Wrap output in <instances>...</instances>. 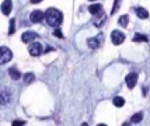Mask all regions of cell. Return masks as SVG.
<instances>
[{
  "mask_svg": "<svg viewBox=\"0 0 150 126\" xmlns=\"http://www.w3.org/2000/svg\"><path fill=\"white\" fill-rule=\"evenodd\" d=\"M45 20L46 23L49 24L51 27H59L60 24H62V20H63V14L60 13L59 10H56V8H48L45 11Z\"/></svg>",
  "mask_w": 150,
  "mask_h": 126,
  "instance_id": "6da1fadb",
  "label": "cell"
},
{
  "mask_svg": "<svg viewBox=\"0 0 150 126\" xmlns=\"http://www.w3.org/2000/svg\"><path fill=\"white\" fill-rule=\"evenodd\" d=\"M11 59H13V52L7 46L0 48V65H6L7 62H10Z\"/></svg>",
  "mask_w": 150,
  "mask_h": 126,
  "instance_id": "7a4b0ae2",
  "label": "cell"
},
{
  "mask_svg": "<svg viewBox=\"0 0 150 126\" xmlns=\"http://www.w3.org/2000/svg\"><path fill=\"white\" fill-rule=\"evenodd\" d=\"M103 41H104V35L103 34H98L97 37L87 39V45H88V48H91V49H97V48L101 46Z\"/></svg>",
  "mask_w": 150,
  "mask_h": 126,
  "instance_id": "3957f363",
  "label": "cell"
},
{
  "mask_svg": "<svg viewBox=\"0 0 150 126\" xmlns=\"http://www.w3.org/2000/svg\"><path fill=\"white\" fill-rule=\"evenodd\" d=\"M28 52L31 56H39V55H42L44 49H42V45L39 42H31L30 46H28Z\"/></svg>",
  "mask_w": 150,
  "mask_h": 126,
  "instance_id": "277c9868",
  "label": "cell"
},
{
  "mask_svg": "<svg viewBox=\"0 0 150 126\" xmlns=\"http://www.w3.org/2000/svg\"><path fill=\"white\" fill-rule=\"evenodd\" d=\"M111 41H112V44L114 45H121L122 42L125 41V35L124 32H121V31H118V30H115V31H112L111 34Z\"/></svg>",
  "mask_w": 150,
  "mask_h": 126,
  "instance_id": "5b68a950",
  "label": "cell"
},
{
  "mask_svg": "<svg viewBox=\"0 0 150 126\" xmlns=\"http://www.w3.org/2000/svg\"><path fill=\"white\" fill-rule=\"evenodd\" d=\"M45 18V13L44 11H41V10H35V11H33V13L30 14V20H31V23H41V21Z\"/></svg>",
  "mask_w": 150,
  "mask_h": 126,
  "instance_id": "8992f818",
  "label": "cell"
},
{
  "mask_svg": "<svg viewBox=\"0 0 150 126\" xmlns=\"http://www.w3.org/2000/svg\"><path fill=\"white\" fill-rule=\"evenodd\" d=\"M105 18H107V17H105V13L103 11V10H101L100 13L94 14V20H93V24L97 27V28H100V27H101L105 23Z\"/></svg>",
  "mask_w": 150,
  "mask_h": 126,
  "instance_id": "52a82bcc",
  "label": "cell"
},
{
  "mask_svg": "<svg viewBox=\"0 0 150 126\" xmlns=\"http://www.w3.org/2000/svg\"><path fill=\"white\" fill-rule=\"evenodd\" d=\"M125 83H126V86H128V88H135V86H136L137 83V74L136 73H129L126 77H125Z\"/></svg>",
  "mask_w": 150,
  "mask_h": 126,
  "instance_id": "ba28073f",
  "label": "cell"
},
{
  "mask_svg": "<svg viewBox=\"0 0 150 126\" xmlns=\"http://www.w3.org/2000/svg\"><path fill=\"white\" fill-rule=\"evenodd\" d=\"M38 38V35L33 31H27V32L23 34V37H21V41L23 42H25V44H30V42H34V39H37Z\"/></svg>",
  "mask_w": 150,
  "mask_h": 126,
  "instance_id": "9c48e42d",
  "label": "cell"
},
{
  "mask_svg": "<svg viewBox=\"0 0 150 126\" xmlns=\"http://www.w3.org/2000/svg\"><path fill=\"white\" fill-rule=\"evenodd\" d=\"M11 8H13L11 0H4V1L1 3V13L4 14V15H8L10 11H11Z\"/></svg>",
  "mask_w": 150,
  "mask_h": 126,
  "instance_id": "30bf717a",
  "label": "cell"
},
{
  "mask_svg": "<svg viewBox=\"0 0 150 126\" xmlns=\"http://www.w3.org/2000/svg\"><path fill=\"white\" fill-rule=\"evenodd\" d=\"M10 97H11V95H10V94H8V91L4 88V90L0 93V102H1L3 105H4V104H7V102L10 101Z\"/></svg>",
  "mask_w": 150,
  "mask_h": 126,
  "instance_id": "8fae6325",
  "label": "cell"
},
{
  "mask_svg": "<svg viewBox=\"0 0 150 126\" xmlns=\"http://www.w3.org/2000/svg\"><path fill=\"white\" fill-rule=\"evenodd\" d=\"M135 11H136V14H137V17H139V18H147V17H149L147 10L143 8V7H136V8H135Z\"/></svg>",
  "mask_w": 150,
  "mask_h": 126,
  "instance_id": "7c38bea8",
  "label": "cell"
},
{
  "mask_svg": "<svg viewBox=\"0 0 150 126\" xmlns=\"http://www.w3.org/2000/svg\"><path fill=\"white\" fill-rule=\"evenodd\" d=\"M8 74H10V77H11L13 80H20L21 79V73H20L16 67H11V69L8 70Z\"/></svg>",
  "mask_w": 150,
  "mask_h": 126,
  "instance_id": "4fadbf2b",
  "label": "cell"
},
{
  "mask_svg": "<svg viewBox=\"0 0 150 126\" xmlns=\"http://www.w3.org/2000/svg\"><path fill=\"white\" fill-rule=\"evenodd\" d=\"M103 10V6L101 4H91V6L88 7V11L94 15V14H97V13H100Z\"/></svg>",
  "mask_w": 150,
  "mask_h": 126,
  "instance_id": "5bb4252c",
  "label": "cell"
},
{
  "mask_svg": "<svg viewBox=\"0 0 150 126\" xmlns=\"http://www.w3.org/2000/svg\"><path fill=\"white\" fill-rule=\"evenodd\" d=\"M149 38L146 35H142V34H135L133 35V42H147Z\"/></svg>",
  "mask_w": 150,
  "mask_h": 126,
  "instance_id": "9a60e30c",
  "label": "cell"
},
{
  "mask_svg": "<svg viewBox=\"0 0 150 126\" xmlns=\"http://www.w3.org/2000/svg\"><path fill=\"white\" fill-rule=\"evenodd\" d=\"M128 23H129V15H126V14H125V15H121L119 20H118V24L121 27H126Z\"/></svg>",
  "mask_w": 150,
  "mask_h": 126,
  "instance_id": "2e32d148",
  "label": "cell"
},
{
  "mask_svg": "<svg viewBox=\"0 0 150 126\" xmlns=\"http://www.w3.org/2000/svg\"><path fill=\"white\" fill-rule=\"evenodd\" d=\"M114 105L117 106V108H121V106L125 105V100L122 97H115L114 98Z\"/></svg>",
  "mask_w": 150,
  "mask_h": 126,
  "instance_id": "e0dca14e",
  "label": "cell"
},
{
  "mask_svg": "<svg viewBox=\"0 0 150 126\" xmlns=\"http://www.w3.org/2000/svg\"><path fill=\"white\" fill-rule=\"evenodd\" d=\"M143 119V113L142 112H137V113H135V115H133V116H132V122H133V123H139V122H140V120Z\"/></svg>",
  "mask_w": 150,
  "mask_h": 126,
  "instance_id": "ac0fdd59",
  "label": "cell"
},
{
  "mask_svg": "<svg viewBox=\"0 0 150 126\" xmlns=\"http://www.w3.org/2000/svg\"><path fill=\"white\" fill-rule=\"evenodd\" d=\"M34 79H35V76H34L33 73H27L24 74V81H25L27 84H30V83H33Z\"/></svg>",
  "mask_w": 150,
  "mask_h": 126,
  "instance_id": "d6986e66",
  "label": "cell"
},
{
  "mask_svg": "<svg viewBox=\"0 0 150 126\" xmlns=\"http://www.w3.org/2000/svg\"><path fill=\"white\" fill-rule=\"evenodd\" d=\"M16 32V23H14V20L10 21V28H8V35H13V34Z\"/></svg>",
  "mask_w": 150,
  "mask_h": 126,
  "instance_id": "ffe728a7",
  "label": "cell"
},
{
  "mask_svg": "<svg viewBox=\"0 0 150 126\" xmlns=\"http://www.w3.org/2000/svg\"><path fill=\"white\" fill-rule=\"evenodd\" d=\"M119 3H121V0H115V1H114V6H112V10H111L112 14H115L118 11V8H119Z\"/></svg>",
  "mask_w": 150,
  "mask_h": 126,
  "instance_id": "44dd1931",
  "label": "cell"
},
{
  "mask_svg": "<svg viewBox=\"0 0 150 126\" xmlns=\"http://www.w3.org/2000/svg\"><path fill=\"white\" fill-rule=\"evenodd\" d=\"M53 37H56V38H63V34L60 32V30H55V31H53Z\"/></svg>",
  "mask_w": 150,
  "mask_h": 126,
  "instance_id": "7402d4cb",
  "label": "cell"
},
{
  "mask_svg": "<svg viewBox=\"0 0 150 126\" xmlns=\"http://www.w3.org/2000/svg\"><path fill=\"white\" fill-rule=\"evenodd\" d=\"M13 125H14V126H20V125H25V122H24V120H14V122H13Z\"/></svg>",
  "mask_w": 150,
  "mask_h": 126,
  "instance_id": "603a6c76",
  "label": "cell"
},
{
  "mask_svg": "<svg viewBox=\"0 0 150 126\" xmlns=\"http://www.w3.org/2000/svg\"><path fill=\"white\" fill-rule=\"evenodd\" d=\"M42 0H31V3H34V4H37V3H41Z\"/></svg>",
  "mask_w": 150,
  "mask_h": 126,
  "instance_id": "cb8c5ba5",
  "label": "cell"
},
{
  "mask_svg": "<svg viewBox=\"0 0 150 126\" xmlns=\"http://www.w3.org/2000/svg\"><path fill=\"white\" fill-rule=\"evenodd\" d=\"M90 1H94V0H90Z\"/></svg>",
  "mask_w": 150,
  "mask_h": 126,
  "instance_id": "d4e9b609",
  "label": "cell"
}]
</instances>
